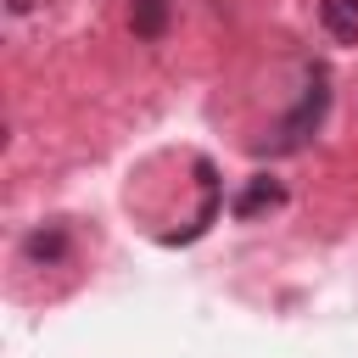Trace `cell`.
I'll return each instance as SVG.
<instances>
[{
  "label": "cell",
  "instance_id": "cell-2",
  "mask_svg": "<svg viewBox=\"0 0 358 358\" xmlns=\"http://www.w3.org/2000/svg\"><path fill=\"white\" fill-rule=\"evenodd\" d=\"M17 252H22L28 268H62L73 257V235H67V224H34Z\"/></svg>",
  "mask_w": 358,
  "mask_h": 358
},
{
  "label": "cell",
  "instance_id": "cell-1",
  "mask_svg": "<svg viewBox=\"0 0 358 358\" xmlns=\"http://www.w3.org/2000/svg\"><path fill=\"white\" fill-rule=\"evenodd\" d=\"M324 106H330V78H324V73H313V78H308V90H302V101H296V106H291V117L280 123L274 151H296V145L324 123Z\"/></svg>",
  "mask_w": 358,
  "mask_h": 358
},
{
  "label": "cell",
  "instance_id": "cell-3",
  "mask_svg": "<svg viewBox=\"0 0 358 358\" xmlns=\"http://www.w3.org/2000/svg\"><path fill=\"white\" fill-rule=\"evenodd\" d=\"M274 207H285V185H280V179H268V173H252L229 213H235L241 224H252V218H263V213H274Z\"/></svg>",
  "mask_w": 358,
  "mask_h": 358
},
{
  "label": "cell",
  "instance_id": "cell-4",
  "mask_svg": "<svg viewBox=\"0 0 358 358\" xmlns=\"http://www.w3.org/2000/svg\"><path fill=\"white\" fill-rule=\"evenodd\" d=\"M168 22H173V0H129V28H134V39H162L168 34Z\"/></svg>",
  "mask_w": 358,
  "mask_h": 358
},
{
  "label": "cell",
  "instance_id": "cell-5",
  "mask_svg": "<svg viewBox=\"0 0 358 358\" xmlns=\"http://www.w3.org/2000/svg\"><path fill=\"white\" fill-rule=\"evenodd\" d=\"M319 28L336 45H358V0H319Z\"/></svg>",
  "mask_w": 358,
  "mask_h": 358
}]
</instances>
